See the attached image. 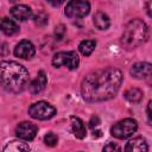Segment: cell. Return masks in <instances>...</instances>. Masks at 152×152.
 <instances>
[{
	"label": "cell",
	"instance_id": "cell-1",
	"mask_svg": "<svg viewBox=\"0 0 152 152\" xmlns=\"http://www.w3.org/2000/svg\"><path fill=\"white\" fill-rule=\"evenodd\" d=\"M122 83V74L114 66L99 69L88 74L81 83V93L86 101L101 102L113 99Z\"/></svg>",
	"mask_w": 152,
	"mask_h": 152
},
{
	"label": "cell",
	"instance_id": "cell-2",
	"mask_svg": "<svg viewBox=\"0 0 152 152\" xmlns=\"http://www.w3.org/2000/svg\"><path fill=\"white\" fill-rule=\"evenodd\" d=\"M28 71L18 62H0V83L7 91L14 94L23 91L28 83Z\"/></svg>",
	"mask_w": 152,
	"mask_h": 152
},
{
	"label": "cell",
	"instance_id": "cell-3",
	"mask_svg": "<svg viewBox=\"0 0 152 152\" xmlns=\"http://www.w3.org/2000/svg\"><path fill=\"white\" fill-rule=\"evenodd\" d=\"M148 38V28L147 25L141 19L131 20L124 28V33L121 36L122 45L131 50L142 45Z\"/></svg>",
	"mask_w": 152,
	"mask_h": 152
},
{
	"label": "cell",
	"instance_id": "cell-4",
	"mask_svg": "<svg viewBox=\"0 0 152 152\" xmlns=\"http://www.w3.org/2000/svg\"><path fill=\"white\" fill-rule=\"evenodd\" d=\"M138 129V124L134 119L127 118L124 120H120L119 122L114 124V126L110 128V133L113 137L118 139H127L133 135Z\"/></svg>",
	"mask_w": 152,
	"mask_h": 152
},
{
	"label": "cell",
	"instance_id": "cell-5",
	"mask_svg": "<svg viewBox=\"0 0 152 152\" xmlns=\"http://www.w3.org/2000/svg\"><path fill=\"white\" fill-rule=\"evenodd\" d=\"M52 64L56 68L64 65L70 70H75L78 68L80 58L76 51H61L55 53V56L52 57Z\"/></svg>",
	"mask_w": 152,
	"mask_h": 152
},
{
	"label": "cell",
	"instance_id": "cell-6",
	"mask_svg": "<svg viewBox=\"0 0 152 152\" xmlns=\"http://www.w3.org/2000/svg\"><path fill=\"white\" fill-rule=\"evenodd\" d=\"M28 114L33 119L48 120V119H51L56 114V108L45 101H38L30 106Z\"/></svg>",
	"mask_w": 152,
	"mask_h": 152
},
{
	"label": "cell",
	"instance_id": "cell-7",
	"mask_svg": "<svg viewBox=\"0 0 152 152\" xmlns=\"http://www.w3.org/2000/svg\"><path fill=\"white\" fill-rule=\"evenodd\" d=\"M90 11V4L88 1L72 0L65 6V15L69 18H83Z\"/></svg>",
	"mask_w": 152,
	"mask_h": 152
},
{
	"label": "cell",
	"instance_id": "cell-8",
	"mask_svg": "<svg viewBox=\"0 0 152 152\" xmlns=\"http://www.w3.org/2000/svg\"><path fill=\"white\" fill-rule=\"evenodd\" d=\"M37 131H38V128L34 124L28 122V121H23L17 126L15 134L19 139L30 141V140L34 139V137L37 134Z\"/></svg>",
	"mask_w": 152,
	"mask_h": 152
},
{
	"label": "cell",
	"instance_id": "cell-9",
	"mask_svg": "<svg viewBox=\"0 0 152 152\" xmlns=\"http://www.w3.org/2000/svg\"><path fill=\"white\" fill-rule=\"evenodd\" d=\"M36 53L34 45L28 40L19 42L14 48V55L23 59H31Z\"/></svg>",
	"mask_w": 152,
	"mask_h": 152
},
{
	"label": "cell",
	"instance_id": "cell-10",
	"mask_svg": "<svg viewBox=\"0 0 152 152\" xmlns=\"http://www.w3.org/2000/svg\"><path fill=\"white\" fill-rule=\"evenodd\" d=\"M151 64L147 62H140V63H135L132 69H131V75L134 78L138 80H142V78H147L151 76Z\"/></svg>",
	"mask_w": 152,
	"mask_h": 152
},
{
	"label": "cell",
	"instance_id": "cell-11",
	"mask_svg": "<svg viewBox=\"0 0 152 152\" xmlns=\"http://www.w3.org/2000/svg\"><path fill=\"white\" fill-rule=\"evenodd\" d=\"M125 152H148V146L144 138L137 137L126 144Z\"/></svg>",
	"mask_w": 152,
	"mask_h": 152
},
{
	"label": "cell",
	"instance_id": "cell-12",
	"mask_svg": "<svg viewBox=\"0 0 152 152\" xmlns=\"http://www.w3.org/2000/svg\"><path fill=\"white\" fill-rule=\"evenodd\" d=\"M11 15L19 21H26L32 17V10L26 5H15L11 8Z\"/></svg>",
	"mask_w": 152,
	"mask_h": 152
},
{
	"label": "cell",
	"instance_id": "cell-13",
	"mask_svg": "<svg viewBox=\"0 0 152 152\" xmlns=\"http://www.w3.org/2000/svg\"><path fill=\"white\" fill-rule=\"evenodd\" d=\"M46 82H48V78H46V75L43 70H40L37 75V77L30 83L28 86V89L31 91V94L36 95V94H39L42 90H44L45 86H46Z\"/></svg>",
	"mask_w": 152,
	"mask_h": 152
},
{
	"label": "cell",
	"instance_id": "cell-14",
	"mask_svg": "<svg viewBox=\"0 0 152 152\" xmlns=\"http://www.w3.org/2000/svg\"><path fill=\"white\" fill-rule=\"evenodd\" d=\"M70 124H71V131L74 133V135L78 139H83L87 135V128L84 122L77 118V116H71L70 118Z\"/></svg>",
	"mask_w": 152,
	"mask_h": 152
},
{
	"label": "cell",
	"instance_id": "cell-15",
	"mask_svg": "<svg viewBox=\"0 0 152 152\" xmlns=\"http://www.w3.org/2000/svg\"><path fill=\"white\" fill-rule=\"evenodd\" d=\"M0 30L6 36H13L19 32V26L14 20H12L10 18H1L0 19Z\"/></svg>",
	"mask_w": 152,
	"mask_h": 152
},
{
	"label": "cell",
	"instance_id": "cell-16",
	"mask_svg": "<svg viewBox=\"0 0 152 152\" xmlns=\"http://www.w3.org/2000/svg\"><path fill=\"white\" fill-rule=\"evenodd\" d=\"M93 21H94V25L99 28V30H107L110 25V19L109 17L104 13V12H96L94 14V18H93Z\"/></svg>",
	"mask_w": 152,
	"mask_h": 152
},
{
	"label": "cell",
	"instance_id": "cell-17",
	"mask_svg": "<svg viewBox=\"0 0 152 152\" xmlns=\"http://www.w3.org/2000/svg\"><path fill=\"white\" fill-rule=\"evenodd\" d=\"M2 152H30V146L26 142L13 140L4 147Z\"/></svg>",
	"mask_w": 152,
	"mask_h": 152
},
{
	"label": "cell",
	"instance_id": "cell-18",
	"mask_svg": "<svg viewBox=\"0 0 152 152\" xmlns=\"http://www.w3.org/2000/svg\"><path fill=\"white\" fill-rule=\"evenodd\" d=\"M125 99L129 102H133V103H137V102H140L141 99H142V91L138 88H129L125 91Z\"/></svg>",
	"mask_w": 152,
	"mask_h": 152
},
{
	"label": "cell",
	"instance_id": "cell-19",
	"mask_svg": "<svg viewBox=\"0 0 152 152\" xmlns=\"http://www.w3.org/2000/svg\"><path fill=\"white\" fill-rule=\"evenodd\" d=\"M95 46H96L95 40H89V39L88 40H82L78 45V50L83 56H89L94 51Z\"/></svg>",
	"mask_w": 152,
	"mask_h": 152
},
{
	"label": "cell",
	"instance_id": "cell-20",
	"mask_svg": "<svg viewBox=\"0 0 152 152\" xmlns=\"http://www.w3.org/2000/svg\"><path fill=\"white\" fill-rule=\"evenodd\" d=\"M44 142H45V145H48L50 147H53L58 142V137L53 132H49L44 135Z\"/></svg>",
	"mask_w": 152,
	"mask_h": 152
},
{
	"label": "cell",
	"instance_id": "cell-21",
	"mask_svg": "<svg viewBox=\"0 0 152 152\" xmlns=\"http://www.w3.org/2000/svg\"><path fill=\"white\" fill-rule=\"evenodd\" d=\"M33 21L38 26H44V25L48 24V14L40 12V13H38V14H36L33 17Z\"/></svg>",
	"mask_w": 152,
	"mask_h": 152
},
{
	"label": "cell",
	"instance_id": "cell-22",
	"mask_svg": "<svg viewBox=\"0 0 152 152\" xmlns=\"http://www.w3.org/2000/svg\"><path fill=\"white\" fill-rule=\"evenodd\" d=\"M103 152H122L121 147L115 144V142H108L104 147H103Z\"/></svg>",
	"mask_w": 152,
	"mask_h": 152
},
{
	"label": "cell",
	"instance_id": "cell-23",
	"mask_svg": "<svg viewBox=\"0 0 152 152\" xmlns=\"http://www.w3.org/2000/svg\"><path fill=\"white\" fill-rule=\"evenodd\" d=\"M65 31H66V30H65V26H64L63 24L56 26V28H55V37H56V39H57V40H61V39L64 37Z\"/></svg>",
	"mask_w": 152,
	"mask_h": 152
},
{
	"label": "cell",
	"instance_id": "cell-24",
	"mask_svg": "<svg viewBox=\"0 0 152 152\" xmlns=\"http://www.w3.org/2000/svg\"><path fill=\"white\" fill-rule=\"evenodd\" d=\"M8 52H10V49L7 43L4 40H0V56H7Z\"/></svg>",
	"mask_w": 152,
	"mask_h": 152
},
{
	"label": "cell",
	"instance_id": "cell-25",
	"mask_svg": "<svg viewBox=\"0 0 152 152\" xmlns=\"http://www.w3.org/2000/svg\"><path fill=\"white\" fill-rule=\"evenodd\" d=\"M100 125V119L97 118V116H93L91 119H90V121H89V126H90V128H95V127H97Z\"/></svg>",
	"mask_w": 152,
	"mask_h": 152
},
{
	"label": "cell",
	"instance_id": "cell-26",
	"mask_svg": "<svg viewBox=\"0 0 152 152\" xmlns=\"http://www.w3.org/2000/svg\"><path fill=\"white\" fill-rule=\"evenodd\" d=\"M147 116H148V121H151V101L147 104Z\"/></svg>",
	"mask_w": 152,
	"mask_h": 152
},
{
	"label": "cell",
	"instance_id": "cell-27",
	"mask_svg": "<svg viewBox=\"0 0 152 152\" xmlns=\"http://www.w3.org/2000/svg\"><path fill=\"white\" fill-rule=\"evenodd\" d=\"M80 152H83V151H80Z\"/></svg>",
	"mask_w": 152,
	"mask_h": 152
}]
</instances>
